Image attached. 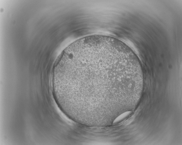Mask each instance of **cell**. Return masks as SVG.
Listing matches in <instances>:
<instances>
[{
	"label": "cell",
	"instance_id": "obj_1",
	"mask_svg": "<svg viewBox=\"0 0 182 145\" xmlns=\"http://www.w3.org/2000/svg\"><path fill=\"white\" fill-rule=\"evenodd\" d=\"M135 73L121 41L96 35L79 39L65 49L53 76L59 100L69 113L98 120L122 105Z\"/></svg>",
	"mask_w": 182,
	"mask_h": 145
}]
</instances>
